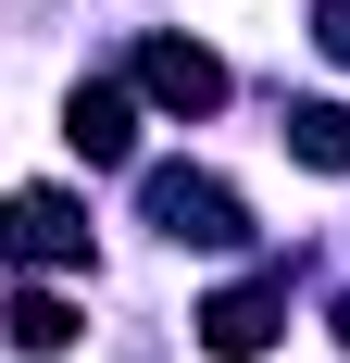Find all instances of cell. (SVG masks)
Segmentation results:
<instances>
[{
    "label": "cell",
    "instance_id": "6da1fadb",
    "mask_svg": "<svg viewBox=\"0 0 350 363\" xmlns=\"http://www.w3.org/2000/svg\"><path fill=\"white\" fill-rule=\"evenodd\" d=\"M138 201H150V225H163V238H188V251H238V238H250L238 188H225V176H188V163H150Z\"/></svg>",
    "mask_w": 350,
    "mask_h": 363
},
{
    "label": "cell",
    "instance_id": "7a4b0ae2",
    "mask_svg": "<svg viewBox=\"0 0 350 363\" xmlns=\"http://www.w3.org/2000/svg\"><path fill=\"white\" fill-rule=\"evenodd\" d=\"M0 251H13V263H88V201L13 188V201H0Z\"/></svg>",
    "mask_w": 350,
    "mask_h": 363
},
{
    "label": "cell",
    "instance_id": "3957f363",
    "mask_svg": "<svg viewBox=\"0 0 350 363\" xmlns=\"http://www.w3.org/2000/svg\"><path fill=\"white\" fill-rule=\"evenodd\" d=\"M138 101H163V113H213V101H225V63H213L201 38H138Z\"/></svg>",
    "mask_w": 350,
    "mask_h": 363
},
{
    "label": "cell",
    "instance_id": "277c9868",
    "mask_svg": "<svg viewBox=\"0 0 350 363\" xmlns=\"http://www.w3.org/2000/svg\"><path fill=\"white\" fill-rule=\"evenodd\" d=\"M276 313H288V276H250V289H213V301H201V351H213V363H250L263 338H276Z\"/></svg>",
    "mask_w": 350,
    "mask_h": 363
},
{
    "label": "cell",
    "instance_id": "5b68a950",
    "mask_svg": "<svg viewBox=\"0 0 350 363\" xmlns=\"http://www.w3.org/2000/svg\"><path fill=\"white\" fill-rule=\"evenodd\" d=\"M63 138L88 150V163H125V150H138V101H125V88H75V101H63Z\"/></svg>",
    "mask_w": 350,
    "mask_h": 363
},
{
    "label": "cell",
    "instance_id": "8992f818",
    "mask_svg": "<svg viewBox=\"0 0 350 363\" xmlns=\"http://www.w3.org/2000/svg\"><path fill=\"white\" fill-rule=\"evenodd\" d=\"M288 150L313 176H350V101H288Z\"/></svg>",
    "mask_w": 350,
    "mask_h": 363
},
{
    "label": "cell",
    "instance_id": "52a82bcc",
    "mask_svg": "<svg viewBox=\"0 0 350 363\" xmlns=\"http://www.w3.org/2000/svg\"><path fill=\"white\" fill-rule=\"evenodd\" d=\"M0 326H13V351H75V301L63 289H13Z\"/></svg>",
    "mask_w": 350,
    "mask_h": 363
},
{
    "label": "cell",
    "instance_id": "ba28073f",
    "mask_svg": "<svg viewBox=\"0 0 350 363\" xmlns=\"http://www.w3.org/2000/svg\"><path fill=\"white\" fill-rule=\"evenodd\" d=\"M313 38H325V50L350 63V0H313Z\"/></svg>",
    "mask_w": 350,
    "mask_h": 363
},
{
    "label": "cell",
    "instance_id": "9c48e42d",
    "mask_svg": "<svg viewBox=\"0 0 350 363\" xmlns=\"http://www.w3.org/2000/svg\"><path fill=\"white\" fill-rule=\"evenodd\" d=\"M338 338H350V301H338Z\"/></svg>",
    "mask_w": 350,
    "mask_h": 363
}]
</instances>
